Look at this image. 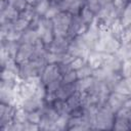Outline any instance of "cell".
Here are the masks:
<instances>
[{
	"instance_id": "6da1fadb",
	"label": "cell",
	"mask_w": 131,
	"mask_h": 131,
	"mask_svg": "<svg viewBox=\"0 0 131 131\" xmlns=\"http://www.w3.org/2000/svg\"><path fill=\"white\" fill-rule=\"evenodd\" d=\"M73 14L69 11H60L52 18L53 21V34L55 38L68 37V31L72 21Z\"/></svg>"
},
{
	"instance_id": "7a4b0ae2",
	"label": "cell",
	"mask_w": 131,
	"mask_h": 131,
	"mask_svg": "<svg viewBox=\"0 0 131 131\" xmlns=\"http://www.w3.org/2000/svg\"><path fill=\"white\" fill-rule=\"evenodd\" d=\"M116 114L106 105V103L98 108L95 124L92 129H113Z\"/></svg>"
},
{
	"instance_id": "3957f363",
	"label": "cell",
	"mask_w": 131,
	"mask_h": 131,
	"mask_svg": "<svg viewBox=\"0 0 131 131\" xmlns=\"http://www.w3.org/2000/svg\"><path fill=\"white\" fill-rule=\"evenodd\" d=\"M16 107L10 105L1 103L0 105V123H1V129L3 131L6 130V128L13 122V117L15 114Z\"/></svg>"
},
{
	"instance_id": "277c9868",
	"label": "cell",
	"mask_w": 131,
	"mask_h": 131,
	"mask_svg": "<svg viewBox=\"0 0 131 131\" xmlns=\"http://www.w3.org/2000/svg\"><path fill=\"white\" fill-rule=\"evenodd\" d=\"M42 83L44 85H47L48 83H50L53 80L59 79L61 78V73L59 70V66L58 63H49L45 67V69L43 70L42 74L40 75Z\"/></svg>"
},
{
	"instance_id": "5b68a950",
	"label": "cell",
	"mask_w": 131,
	"mask_h": 131,
	"mask_svg": "<svg viewBox=\"0 0 131 131\" xmlns=\"http://www.w3.org/2000/svg\"><path fill=\"white\" fill-rule=\"evenodd\" d=\"M130 95H125V94H122V93H119L117 91H113L107 99V102H106V105L116 114L121 107L124 106L126 100L129 98Z\"/></svg>"
},
{
	"instance_id": "8992f818",
	"label": "cell",
	"mask_w": 131,
	"mask_h": 131,
	"mask_svg": "<svg viewBox=\"0 0 131 131\" xmlns=\"http://www.w3.org/2000/svg\"><path fill=\"white\" fill-rule=\"evenodd\" d=\"M71 40L72 39L69 37L54 38L52 43H50L49 45H46V48H48L47 51L53 52V53H58V54H62L64 52H68V48H69Z\"/></svg>"
},
{
	"instance_id": "52a82bcc",
	"label": "cell",
	"mask_w": 131,
	"mask_h": 131,
	"mask_svg": "<svg viewBox=\"0 0 131 131\" xmlns=\"http://www.w3.org/2000/svg\"><path fill=\"white\" fill-rule=\"evenodd\" d=\"M34 44H29V43H23L20 44L19 50L15 56V60L18 64L30 60V58L32 57V55L34 54Z\"/></svg>"
},
{
	"instance_id": "ba28073f",
	"label": "cell",
	"mask_w": 131,
	"mask_h": 131,
	"mask_svg": "<svg viewBox=\"0 0 131 131\" xmlns=\"http://www.w3.org/2000/svg\"><path fill=\"white\" fill-rule=\"evenodd\" d=\"M76 91H77V85L75 82V83H71V84H61L60 87L55 92V94H56L57 99L67 100Z\"/></svg>"
},
{
	"instance_id": "9c48e42d",
	"label": "cell",
	"mask_w": 131,
	"mask_h": 131,
	"mask_svg": "<svg viewBox=\"0 0 131 131\" xmlns=\"http://www.w3.org/2000/svg\"><path fill=\"white\" fill-rule=\"evenodd\" d=\"M46 103L44 102V99L39 98L37 96H33L27 100H25L23 107L27 111V112H34V111H39L40 108H42Z\"/></svg>"
},
{
	"instance_id": "30bf717a",
	"label": "cell",
	"mask_w": 131,
	"mask_h": 131,
	"mask_svg": "<svg viewBox=\"0 0 131 131\" xmlns=\"http://www.w3.org/2000/svg\"><path fill=\"white\" fill-rule=\"evenodd\" d=\"M19 11L13 6V5H8L6 8L1 10V24L6 21V20H11L14 21L19 17Z\"/></svg>"
},
{
	"instance_id": "8fae6325",
	"label": "cell",
	"mask_w": 131,
	"mask_h": 131,
	"mask_svg": "<svg viewBox=\"0 0 131 131\" xmlns=\"http://www.w3.org/2000/svg\"><path fill=\"white\" fill-rule=\"evenodd\" d=\"M115 91L125 95H131V76L121 79L117 84Z\"/></svg>"
},
{
	"instance_id": "7c38bea8",
	"label": "cell",
	"mask_w": 131,
	"mask_h": 131,
	"mask_svg": "<svg viewBox=\"0 0 131 131\" xmlns=\"http://www.w3.org/2000/svg\"><path fill=\"white\" fill-rule=\"evenodd\" d=\"M38 39H39V36L37 34V31L29 28V29H27L26 31L23 32V35H21V37H20L18 42L20 44H23V43L34 44Z\"/></svg>"
},
{
	"instance_id": "4fadbf2b",
	"label": "cell",
	"mask_w": 131,
	"mask_h": 131,
	"mask_svg": "<svg viewBox=\"0 0 131 131\" xmlns=\"http://www.w3.org/2000/svg\"><path fill=\"white\" fill-rule=\"evenodd\" d=\"M102 54L101 52H96V51H91L88 58H87V63L93 69H97L102 67Z\"/></svg>"
},
{
	"instance_id": "5bb4252c",
	"label": "cell",
	"mask_w": 131,
	"mask_h": 131,
	"mask_svg": "<svg viewBox=\"0 0 131 131\" xmlns=\"http://www.w3.org/2000/svg\"><path fill=\"white\" fill-rule=\"evenodd\" d=\"M66 101V104L68 106V110L69 112L71 113L72 111L78 108V107H81V94L79 91H76L74 94H72Z\"/></svg>"
},
{
	"instance_id": "9a60e30c",
	"label": "cell",
	"mask_w": 131,
	"mask_h": 131,
	"mask_svg": "<svg viewBox=\"0 0 131 131\" xmlns=\"http://www.w3.org/2000/svg\"><path fill=\"white\" fill-rule=\"evenodd\" d=\"M1 45H3L5 47V49L7 50L8 54L12 57V58H15L18 50H19V47H20V43L18 41H6V40H3L1 41Z\"/></svg>"
},
{
	"instance_id": "2e32d148",
	"label": "cell",
	"mask_w": 131,
	"mask_h": 131,
	"mask_svg": "<svg viewBox=\"0 0 131 131\" xmlns=\"http://www.w3.org/2000/svg\"><path fill=\"white\" fill-rule=\"evenodd\" d=\"M93 82H94V78L92 76L87 77V78H83V79H78L76 81L77 91H79V92H86L92 86Z\"/></svg>"
},
{
	"instance_id": "e0dca14e",
	"label": "cell",
	"mask_w": 131,
	"mask_h": 131,
	"mask_svg": "<svg viewBox=\"0 0 131 131\" xmlns=\"http://www.w3.org/2000/svg\"><path fill=\"white\" fill-rule=\"evenodd\" d=\"M120 21L124 28H127L128 26L131 25V1H129L125 9L123 10L120 17Z\"/></svg>"
},
{
	"instance_id": "ac0fdd59",
	"label": "cell",
	"mask_w": 131,
	"mask_h": 131,
	"mask_svg": "<svg viewBox=\"0 0 131 131\" xmlns=\"http://www.w3.org/2000/svg\"><path fill=\"white\" fill-rule=\"evenodd\" d=\"M112 73H114L113 71L104 68V67H100V68H97L95 70H93V74H92V77L96 80H100V81H104Z\"/></svg>"
},
{
	"instance_id": "d6986e66",
	"label": "cell",
	"mask_w": 131,
	"mask_h": 131,
	"mask_svg": "<svg viewBox=\"0 0 131 131\" xmlns=\"http://www.w3.org/2000/svg\"><path fill=\"white\" fill-rule=\"evenodd\" d=\"M50 1L49 0H37L36 4L34 5L35 7V11L37 14L39 15H45L46 11L48 10L49 6H50Z\"/></svg>"
},
{
	"instance_id": "ffe728a7",
	"label": "cell",
	"mask_w": 131,
	"mask_h": 131,
	"mask_svg": "<svg viewBox=\"0 0 131 131\" xmlns=\"http://www.w3.org/2000/svg\"><path fill=\"white\" fill-rule=\"evenodd\" d=\"M94 14H95V13H94L93 11H91L86 5H84L83 8H82L81 11H80V16L82 17L83 21H84L85 24H87V25H90V24L94 20V18H95Z\"/></svg>"
},
{
	"instance_id": "44dd1931",
	"label": "cell",
	"mask_w": 131,
	"mask_h": 131,
	"mask_svg": "<svg viewBox=\"0 0 131 131\" xmlns=\"http://www.w3.org/2000/svg\"><path fill=\"white\" fill-rule=\"evenodd\" d=\"M113 129L114 130H118V131L130 130L129 129V121L127 119H124V118H121V117H117L116 116Z\"/></svg>"
},
{
	"instance_id": "7402d4cb",
	"label": "cell",
	"mask_w": 131,
	"mask_h": 131,
	"mask_svg": "<svg viewBox=\"0 0 131 131\" xmlns=\"http://www.w3.org/2000/svg\"><path fill=\"white\" fill-rule=\"evenodd\" d=\"M60 11H61V9H60L59 3H57V2H54V1H53V2H51V3H50V6H49L48 10L46 11V13H45L44 17L52 19V18H53L55 15H57Z\"/></svg>"
},
{
	"instance_id": "603a6c76",
	"label": "cell",
	"mask_w": 131,
	"mask_h": 131,
	"mask_svg": "<svg viewBox=\"0 0 131 131\" xmlns=\"http://www.w3.org/2000/svg\"><path fill=\"white\" fill-rule=\"evenodd\" d=\"M28 116H29V112H27L24 107H18L15 111L13 121L17 123H25L28 121Z\"/></svg>"
},
{
	"instance_id": "cb8c5ba5",
	"label": "cell",
	"mask_w": 131,
	"mask_h": 131,
	"mask_svg": "<svg viewBox=\"0 0 131 131\" xmlns=\"http://www.w3.org/2000/svg\"><path fill=\"white\" fill-rule=\"evenodd\" d=\"M69 119H70V114H61L55 121V125L57 130H64L68 129V124H69Z\"/></svg>"
},
{
	"instance_id": "d4e9b609",
	"label": "cell",
	"mask_w": 131,
	"mask_h": 131,
	"mask_svg": "<svg viewBox=\"0 0 131 131\" xmlns=\"http://www.w3.org/2000/svg\"><path fill=\"white\" fill-rule=\"evenodd\" d=\"M78 80L77 77V72L74 70H71L70 72L66 73L64 75L61 76V84H71L75 83Z\"/></svg>"
},
{
	"instance_id": "484cf974",
	"label": "cell",
	"mask_w": 131,
	"mask_h": 131,
	"mask_svg": "<svg viewBox=\"0 0 131 131\" xmlns=\"http://www.w3.org/2000/svg\"><path fill=\"white\" fill-rule=\"evenodd\" d=\"M84 5H85V1H84V0H75V1L72 2V4L70 5L68 11H69L70 13H72L73 15H74V14H79Z\"/></svg>"
},
{
	"instance_id": "4316f807",
	"label": "cell",
	"mask_w": 131,
	"mask_h": 131,
	"mask_svg": "<svg viewBox=\"0 0 131 131\" xmlns=\"http://www.w3.org/2000/svg\"><path fill=\"white\" fill-rule=\"evenodd\" d=\"M29 25H30L29 20L21 18V17H18L17 19H15L13 21V29L16 31H19V32H24L27 29H29Z\"/></svg>"
},
{
	"instance_id": "83f0119b",
	"label": "cell",
	"mask_w": 131,
	"mask_h": 131,
	"mask_svg": "<svg viewBox=\"0 0 131 131\" xmlns=\"http://www.w3.org/2000/svg\"><path fill=\"white\" fill-rule=\"evenodd\" d=\"M36 14H37V13H36V11H35V7H34L33 5H30V4H29V6H28L24 11H21V12L19 13V17L25 18V19L31 21V20L34 18V16H35Z\"/></svg>"
},
{
	"instance_id": "f1b7e54d",
	"label": "cell",
	"mask_w": 131,
	"mask_h": 131,
	"mask_svg": "<svg viewBox=\"0 0 131 131\" xmlns=\"http://www.w3.org/2000/svg\"><path fill=\"white\" fill-rule=\"evenodd\" d=\"M77 72V77L78 79H83V78H87V77H90L92 76L93 74V69L87 63L85 64L84 67H82L81 69H79Z\"/></svg>"
},
{
	"instance_id": "f546056e",
	"label": "cell",
	"mask_w": 131,
	"mask_h": 131,
	"mask_svg": "<svg viewBox=\"0 0 131 131\" xmlns=\"http://www.w3.org/2000/svg\"><path fill=\"white\" fill-rule=\"evenodd\" d=\"M61 58H62V54L53 53V52H49V51H47L46 54H45V60H46L47 64H49V63H59V62H61Z\"/></svg>"
},
{
	"instance_id": "4dcf8cb0",
	"label": "cell",
	"mask_w": 131,
	"mask_h": 131,
	"mask_svg": "<svg viewBox=\"0 0 131 131\" xmlns=\"http://www.w3.org/2000/svg\"><path fill=\"white\" fill-rule=\"evenodd\" d=\"M17 78H20L17 74H15L14 72L8 70V69H5L3 68L2 69V72H1V80H4V81H9V80H13V81H16Z\"/></svg>"
},
{
	"instance_id": "1f68e13d",
	"label": "cell",
	"mask_w": 131,
	"mask_h": 131,
	"mask_svg": "<svg viewBox=\"0 0 131 131\" xmlns=\"http://www.w3.org/2000/svg\"><path fill=\"white\" fill-rule=\"evenodd\" d=\"M60 85H61V78L56 79V80H53L50 83H48L47 85H45L46 92L47 93H55L57 91V89L60 87Z\"/></svg>"
},
{
	"instance_id": "d6a6232c",
	"label": "cell",
	"mask_w": 131,
	"mask_h": 131,
	"mask_svg": "<svg viewBox=\"0 0 131 131\" xmlns=\"http://www.w3.org/2000/svg\"><path fill=\"white\" fill-rule=\"evenodd\" d=\"M70 64H71L72 70H74V71H78L79 69H81L82 67H84L85 64H87V59L84 58V57H80V56H78V57H75V58L73 59V61H72Z\"/></svg>"
},
{
	"instance_id": "836d02e7",
	"label": "cell",
	"mask_w": 131,
	"mask_h": 131,
	"mask_svg": "<svg viewBox=\"0 0 131 131\" xmlns=\"http://www.w3.org/2000/svg\"><path fill=\"white\" fill-rule=\"evenodd\" d=\"M85 5H86L91 11H93L94 13H97V12L100 10V8H101V4L99 3L98 0H86Z\"/></svg>"
},
{
	"instance_id": "e575fe53",
	"label": "cell",
	"mask_w": 131,
	"mask_h": 131,
	"mask_svg": "<svg viewBox=\"0 0 131 131\" xmlns=\"http://www.w3.org/2000/svg\"><path fill=\"white\" fill-rule=\"evenodd\" d=\"M41 119H42V115H41L40 111H34V112H30L29 113L28 121H30L31 123L39 125V123L41 122Z\"/></svg>"
},
{
	"instance_id": "d590c367",
	"label": "cell",
	"mask_w": 131,
	"mask_h": 131,
	"mask_svg": "<svg viewBox=\"0 0 131 131\" xmlns=\"http://www.w3.org/2000/svg\"><path fill=\"white\" fill-rule=\"evenodd\" d=\"M121 76L126 78L131 76V60H124L121 69Z\"/></svg>"
},
{
	"instance_id": "8d00e7d4",
	"label": "cell",
	"mask_w": 131,
	"mask_h": 131,
	"mask_svg": "<svg viewBox=\"0 0 131 131\" xmlns=\"http://www.w3.org/2000/svg\"><path fill=\"white\" fill-rule=\"evenodd\" d=\"M21 35H23V32H19L13 29L10 32H8V34L5 37V40L6 41H19Z\"/></svg>"
},
{
	"instance_id": "74e56055",
	"label": "cell",
	"mask_w": 131,
	"mask_h": 131,
	"mask_svg": "<svg viewBox=\"0 0 131 131\" xmlns=\"http://www.w3.org/2000/svg\"><path fill=\"white\" fill-rule=\"evenodd\" d=\"M129 3V0H114L113 4L116 7V9L120 12V14H122L123 10L125 9V7L127 6V4Z\"/></svg>"
},
{
	"instance_id": "f35d334b",
	"label": "cell",
	"mask_w": 131,
	"mask_h": 131,
	"mask_svg": "<svg viewBox=\"0 0 131 131\" xmlns=\"http://www.w3.org/2000/svg\"><path fill=\"white\" fill-rule=\"evenodd\" d=\"M13 6H14L19 12H21V11H24V10L29 6V4H28L27 0H16L15 3L13 4Z\"/></svg>"
},
{
	"instance_id": "ab89813d",
	"label": "cell",
	"mask_w": 131,
	"mask_h": 131,
	"mask_svg": "<svg viewBox=\"0 0 131 131\" xmlns=\"http://www.w3.org/2000/svg\"><path fill=\"white\" fill-rule=\"evenodd\" d=\"M58 66H59V70H60L61 76H62V75H64L66 73L70 72V71L72 70V68H71V64H70V63H62V62H59V63H58Z\"/></svg>"
},
{
	"instance_id": "60d3db41",
	"label": "cell",
	"mask_w": 131,
	"mask_h": 131,
	"mask_svg": "<svg viewBox=\"0 0 131 131\" xmlns=\"http://www.w3.org/2000/svg\"><path fill=\"white\" fill-rule=\"evenodd\" d=\"M124 106H126V107H129V108H131V95L129 96V98L126 100V102H125V104H124Z\"/></svg>"
},
{
	"instance_id": "b9f144b4",
	"label": "cell",
	"mask_w": 131,
	"mask_h": 131,
	"mask_svg": "<svg viewBox=\"0 0 131 131\" xmlns=\"http://www.w3.org/2000/svg\"><path fill=\"white\" fill-rule=\"evenodd\" d=\"M98 1H99V3L101 4V6H103V5H105V4L112 3L114 0H98Z\"/></svg>"
},
{
	"instance_id": "7bdbcfd3",
	"label": "cell",
	"mask_w": 131,
	"mask_h": 131,
	"mask_svg": "<svg viewBox=\"0 0 131 131\" xmlns=\"http://www.w3.org/2000/svg\"><path fill=\"white\" fill-rule=\"evenodd\" d=\"M27 2H28V4H30V5H35L36 4V2H37V0H27Z\"/></svg>"
},
{
	"instance_id": "ee69618b",
	"label": "cell",
	"mask_w": 131,
	"mask_h": 131,
	"mask_svg": "<svg viewBox=\"0 0 131 131\" xmlns=\"http://www.w3.org/2000/svg\"><path fill=\"white\" fill-rule=\"evenodd\" d=\"M7 1H8V3H9L10 5H13V4L15 3V1H16V0H7Z\"/></svg>"
},
{
	"instance_id": "f6af8a7d",
	"label": "cell",
	"mask_w": 131,
	"mask_h": 131,
	"mask_svg": "<svg viewBox=\"0 0 131 131\" xmlns=\"http://www.w3.org/2000/svg\"><path fill=\"white\" fill-rule=\"evenodd\" d=\"M129 129H130V130H131V121H130V122H129Z\"/></svg>"
},
{
	"instance_id": "bcb514c9",
	"label": "cell",
	"mask_w": 131,
	"mask_h": 131,
	"mask_svg": "<svg viewBox=\"0 0 131 131\" xmlns=\"http://www.w3.org/2000/svg\"><path fill=\"white\" fill-rule=\"evenodd\" d=\"M53 1H54V2H57V3H59L61 0H53Z\"/></svg>"
},
{
	"instance_id": "7dc6e473",
	"label": "cell",
	"mask_w": 131,
	"mask_h": 131,
	"mask_svg": "<svg viewBox=\"0 0 131 131\" xmlns=\"http://www.w3.org/2000/svg\"><path fill=\"white\" fill-rule=\"evenodd\" d=\"M84 1H85V2H86V0H84Z\"/></svg>"
}]
</instances>
